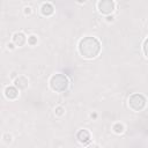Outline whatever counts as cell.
<instances>
[{"label":"cell","instance_id":"obj_1","mask_svg":"<svg viewBox=\"0 0 148 148\" xmlns=\"http://www.w3.org/2000/svg\"><path fill=\"white\" fill-rule=\"evenodd\" d=\"M101 49H102L101 42L96 37H91V36L83 37L82 39H80L79 45H77L79 53L84 59H94V58H96L99 54Z\"/></svg>","mask_w":148,"mask_h":148},{"label":"cell","instance_id":"obj_2","mask_svg":"<svg viewBox=\"0 0 148 148\" xmlns=\"http://www.w3.org/2000/svg\"><path fill=\"white\" fill-rule=\"evenodd\" d=\"M50 88L56 92H64L69 87V80L65 74L57 73L50 77Z\"/></svg>","mask_w":148,"mask_h":148},{"label":"cell","instance_id":"obj_3","mask_svg":"<svg viewBox=\"0 0 148 148\" xmlns=\"http://www.w3.org/2000/svg\"><path fill=\"white\" fill-rule=\"evenodd\" d=\"M127 104H128V108H130L132 111H134V112H140V111H142V110L146 108L147 99H146V97H145L142 94L135 92V94H133V95H131V96L128 97Z\"/></svg>","mask_w":148,"mask_h":148},{"label":"cell","instance_id":"obj_4","mask_svg":"<svg viewBox=\"0 0 148 148\" xmlns=\"http://www.w3.org/2000/svg\"><path fill=\"white\" fill-rule=\"evenodd\" d=\"M97 9L102 15H111L116 9V3L113 0H99L97 2Z\"/></svg>","mask_w":148,"mask_h":148},{"label":"cell","instance_id":"obj_5","mask_svg":"<svg viewBox=\"0 0 148 148\" xmlns=\"http://www.w3.org/2000/svg\"><path fill=\"white\" fill-rule=\"evenodd\" d=\"M3 95H5V97L7 99H10V101L16 99L18 97V95H20V89L17 87H15V86H8V87L5 88Z\"/></svg>","mask_w":148,"mask_h":148},{"label":"cell","instance_id":"obj_6","mask_svg":"<svg viewBox=\"0 0 148 148\" xmlns=\"http://www.w3.org/2000/svg\"><path fill=\"white\" fill-rule=\"evenodd\" d=\"M12 42H13L16 46L21 47V46H23L25 43H28V38L25 37V35H24L22 31H17V32H14V34H13V36H12Z\"/></svg>","mask_w":148,"mask_h":148},{"label":"cell","instance_id":"obj_7","mask_svg":"<svg viewBox=\"0 0 148 148\" xmlns=\"http://www.w3.org/2000/svg\"><path fill=\"white\" fill-rule=\"evenodd\" d=\"M14 86L17 87L20 90H24L29 86V80H28V77L25 75H18L14 80Z\"/></svg>","mask_w":148,"mask_h":148},{"label":"cell","instance_id":"obj_8","mask_svg":"<svg viewBox=\"0 0 148 148\" xmlns=\"http://www.w3.org/2000/svg\"><path fill=\"white\" fill-rule=\"evenodd\" d=\"M90 132L88 130H80L76 134V139L79 140V142H81L82 145H87L91 139H90Z\"/></svg>","mask_w":148,"mask_h":148},{"label":"cell","instance_id":"obj_9","mask_svg":"<svg viewBox=\"0 0 148 148\" xmlns=\"http://www.w3.org/2000/svg\"><path fill=\"white\" fill-rule=\"evenodd\" d=\"M40 13H42L43 16H46V17L53 15V13H54V7H53V5L50 3V2H44V3L40 6Z\"/></svg>","mask_w":148,"mask_h":148},{"label":"cell","instance_id":"obj_10","mask_svg":"<svg viewBox=\"0 0 148 148\" xmlns=\"http://www.w3.org/2000/svg\"><path fill=\"white\" fill-rule=\"evenodd\" d=\"M112 131H113L116 134H123L124 131H125V126H124V124H121V123H116V124H113V126H112Z\"/></svg>","mask_w":148,"mask_h":148},{"label":"cell","instance_id":"obj_11","mask_svg":"<svg viewBox=\"0 0 148 148\" xmlns=\"http://www.w3.org/2000/svg\"><path fill=\"white\" fill-rule=\"evenodd\" d=\"M54 114H56L57 117H62V116L65 114V108L61 106V105L56 106V109H54Z\"/></svg>","mask_w":148,"mask_h":148},{"label":"cell","instance_id":"obj_12","mask_svg":"<svg viewBox=\"0 0 148 148\" xmlns=\"http://www.w3.org/2000/svg\"><path fill=\"white\" fill-rule=\"evenodd\" d=\"M2 141H3V143L9 145V143L13 141V136H12V134H9V133H5V134L2 135Z\"/></svg>","mask_w":148,"mask_h":148},{"label":"cell","instance_id":"obj_13","mask_svg":"<svg viewBox=\"0 0 148 148\" xmlns=\"http://www.w3.org/2000/svg\"><path fill=\"white\" fill-rule=\"evenodd\" d=\"M37 36H35V35H31V36H29L28 37V44L30 45V46H35L36 44H37Z\"/></svg>","mask_w":148,"mask_h":148},{"label":"cell","instance_id":"obj_14","mask_svg":"<svg viewBox=\"0 0 148 148\" xmlns=\"http://www.w3.org/2000/svg\"><path fill=\"white\" fill-rule=\"evenodd\" d=\"M142 50H143V53H145V56L148 58V37L145 39V42H143V46H142Z\"/></svg>","mask_w":148,"mask_h":148},{"label":"cell","instance_id":"obj_15","mask_svg":"<svg viewBox=\"0 0 148 148\" xmlns=\"http://www.w3.org/2000/svg\"><path fill=\"white\" fill-rule=\"evenodd\" d=\"M23 12H24V14H25V15H30L32 10H31V7L27 6V7H24V8H23Z\"/></svg>","mask_w":148,"mask_h":148},{"label":"cell","instance_id":"obj_16","mask_svg":"<svg viewBox=\"0 0 148 148\" xmlns=\"http://www.w3.org/2000/svg\"><path fill=\"white\" fill-rule=\"evenodd\" d=\"M105 20H106V22H112V21L114 20V16H113L112 14H111V15H106Z\"/></svg>","mask_w":148,"mask_h":148},{"label":"cell","instance_id":"obj_17","mask_svg":"<svg viewBox=\"0 0 148 148\" xmlns=\"http://www.w3.org/2000/svg\"><path fill=\"white\" fill-rule=\"evenodd\" d=\"M15 47H16V45H15V44H14L13 42H12V43H8V44H7V49H8V50H14Z\"/></svg>","mask_w":148,"mask_h":148},{"label":"cell","instance_id":"obj_18","mask_svg":"<svg viewBox=\"0 0 148 148\" xmlns=\"http://www.w3.org/2000/svg\"><path fill=\"white\" fill-rule=\"evenodd\" d=\"M90 118H92V119H96V118H97V113H96V112H92V113H90Z\"/></svg>","mask_w":148,"mask_h":148},{"label":"cell","instance_id":"obj_19","mask_svg":"<svg viewBox=\"0 0 148 148\" xmlns=\"http://www.w3.org/2000/svg\"><path fill=\"white\" fill-rule=\"evenodd\" d=\"M76 1H77L79 3H84V2H86V0H76Z\"/></svg>","mask_w":148,"mask_h":148}]
</instances>
